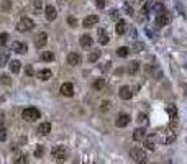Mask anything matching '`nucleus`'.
Segmentation results:
<instances>
[{
  "instance_id": "c9c22d12",
  "label": "nucleus",
  "mask_w": 187,
  "mask_h": 164,
  "mask_svg": "<svg viewBox=\"0 0 187 164\" xmlns=\"http://www.w3.org/2000/svg\"><path fill=\"white\" fill-rule=\"evenodd\" d=\"M33 7H35V12L40 13L41 12V7H43V2H41V0H33Z\"/></svg>"
},
{
  "instance_id": "e433bc0d",
  "label": "nucleus",
  "mask_w": 187,
  "mask_h": 164,
  "mask_svg": "<svg viewBox=\"0 0 187 164\" xmlns=\"http://www.w3.org/2000/svg\"><path fill=\"white\" fill-rule=\"evenodd\" d=\"M145 148H146V149H151V151H153V149H154V141L151 140V138L145 140Z\"/></svg>"
},
{
  "instance_id": "6e6552de",
  "label": "nucleus",
  "mask_w": 187,
  "mask_h": 164,
  "mask_svg": "<svg viewBox=\"0 0 187 164\" xmlns=\"http://www.w3.org/2000/svg\"><path fill=\"white\" fill-rule=\"evenodd\" d=\"M81 61H82V58H81V54H79V53L72 51V53L67 54V64H69V66H79Z\"/></svg>"
},
{
  "instance_id": "9b49d317",
  "label": "nucleus",
  "mask_w": 187,
  "mask_h": 164,
  "mask_svg": "<svg viewBox=\"0 0 187 164\" xmlns=\"http://www.w3.org/2000/svg\"><path fill=\"white\" fill-rule=\"evenodd\" d=\"M128 123H130V115H126V113H121V115H118L117 122H115V125H117L118 128H125Z\"/></svg>"
},
{
  "instance_id": "f03ea898",
  "label": "nucleus",
  "mask_w": 187,
  "mask_h": 164,
  "mask_svg": "<svg viewBox=\"0 0 187 164\" xmlns=\"http://www.w3.org/2000/svg\"><path fill=\"white\" fill-rule=\"evenodd\" d=\"M35 28V23H33V20L31 18H20L18 20V23H17V30L18 31H30Z\"/></svg>"
},
{
  "instance_id": "dca6fc26",
  "label": "nucleus",
  "mask_w": 187,
  "mask_h": 164,
  "mask_svg": "<svg viewBox=\"0 0 187 164\" xmlns=\"http://www.w3.org/2000/svg\"><path fill=\"white\" fill-rule=\"evenodd\" d=\"M145 135H146V131H145V128H136V130L133 131V140L135 141H140V140H143L145 138Z\"/></svg>"
},
{
  "instance_id": "c03bdc74",
  "label": "nucleus",
  "mask_w": 187,
  "mask_h": 164,
  "mask_svg": "<svg viewBox=\"0 0 187 164\" xmlns=\"http://www.w3.org/2000/svg\"><path fill=\"white\" fill-rule=\"evenodd\" d=\"M25 72H26V76H30V77H31V76L35 74V71H33L31 66H26V67H25Z\"/></svg>"
},
{
  "instance_id": "37998d69",
  "label": "nucleus",
  "mask_w": 187,
  "mask_h": 164,
  "mask_svg": "<svg viewBox=\"0 0 187 164\" xmlns=\"http://www.w3.org/2000/svg\"><path fill=\"white\" fill-rule=\"evenodd\" d=\"M67 23H69L71 26H72V28H74V26L77 25V20H76L74 17H67Z\"/></svg>"
},
{
  "instance_id": "cd10ccee",
  "label": "nucleus",
  "mask_w": 187,
  "mask_h": 164,
  "mask_svg": "<svg viewBox=\"0 0 187 164\" xmlns=\"http://www.w3.org/2000/svg\"><path fill=\"white\" fill-rule=\"evenodd\" d=\"M104 85H105V81H104V79H97L95 82L92 84V87L95 89V90H102V89H104Z\"/></svg>"
},
{
  "instance_id": "09e8293b",
  "label": "nucleus",
  "mask_w": 187,
  "mask_h": 164,
  "mask_svg": "<svg viewBox=\"0 0 187 164\" xmlns=\"http://www.w3.org/2000/svg\"><path fill=\"white\" fill-rule=\"evenodd\" d=\"M3 123V112H0V125Z\"/></svg>"
},
{
  "instance_id": "f704fd0d",
  "label": "nucleus",
  "mask_w": 187,
  "mask_h": 164,
  "mask_svg": "<svg viewBox=\"0 0 187 164\" xmlns=\"http://www.w3.org/2000/svg\"><path fill=\"white\" fill-rule=\"evenodd\" d=\"M8 43V33H0V46H5Z\"/></svg>"
},
{
  "instance_id": "ea45409f",
  "label": "nucleus",
  "mask_w": 187,
  "mask_h": 164,
  "mask_svg": "<svg viewBox=\"0 0 187 164\" xmlns=\"http://www.w3.org/2000/svg\"><path fill=\"white\" fill-rule=\"evenodd\" d=\"M110 105H112L110 102H107V100H105V102H102V105H100V110H102V112H107V110L110 108Z\"/></svg>"
},
{
  "instance_id": "c85d7f7f",
  "label": "nucleus",
  "mask_w": 187,
  "mask_h": 164,
  "mask_svg": "<svg viewBox=\"0 0 187 164\" xmlns=\"http://www.w3.org/2000/svg\"><path fill=\"white\" fill-rule=\"evenodd\" d=\"M143 49H145V45H143L141 41H135V43H133V51H135V53H141Z\"/></svg>"
},
{
  "instance_id": "393cba45",
  "label": "nucleus",
  "mask_w": 187,
  "mask_h": 164,
  "mask_svg": "<svg viewBox=\"0 0 187 164\" xmlns=\"http://www.w3.org/2000/svg\"><path fill=\"white\" fill-rule=\"evenodd\" d=\"M126 23H125V21L123 20H118V23H117V33L118 34H123L125 31H126Z\"/></svg>"
},
{
  "instance_id": "4468645a",
  "label": "nucleus",
  "mask_w": 187,
  "mask_h": 164,
  "mask_svg": "<svg viewBox=\"0 0 187 164\" xmlns=\"http://www.w3.org/2000/svg\"><path fill=\"white\" fill-rule=\"evenodd\" d=\"M79 43H81V46H82L84 49H87V48L92 46V38L89 36V34H82L81 40H79Z\"/></svg>"
},
{
  "instance_id": "72a5a7b5",
  "label": "nucleus",
  "mask_w": 187,
  "mask_h": 164,
  "mask_svg": "<svg viewBox=\"0 0 187 164\" xmlns=\"http://www.w3.org/2000/svg\"><path fill=\"white\" fill-rule=\"evenodd\" d=\"M168 113H169V117L172 118V117H177V108H176V107L174 105H168Z\"/></svg>"
},
{
  "instance_id": "2eb2a0df",
  "label": "nucleus",
  "mask_w": 187,
  "mask_h": 164,
  "mask_svg": "<svg viewBox=\"0 0 187 164\" xmlns=\"http://www.w3.org/2000/svg\"><path fill=\"white\" fill-rule=\"evenodd\" d=\"M174 141H176V133L172 130H169V133L163 136V143L164 145H171V143H174Z\"/></svg>"
},
{
  "instance_id": "0eeeda50",
  "label": "nucleus",
  "mask_w": 187,
  "mask_h": 164,
  "mask_svg": "<svg viewBox=\"0 0 187 164\" xmlns=\"http://www.w3.org/2000/svg\"><path fill=\"white\" fill-rule=\"evenodd\" d=\"M61 94L64 97H72L74 95V85L71 84V82H64L61 85Z\"/></svg>"
},
{
  "instance_id": "c756f323",
  "label": "nucleus",
  "mask_w": 187,
  "mask_h": 164,
  "mask_svg": "<svg viewBox=\"0 0 187 164\" xmlns=\"http://www.w3.org/2000/svg\"><path fill=\"white\" fill-rule=\"evenodd\" d=\"M43 154H45V146L38 145L36 149H35V158H43Z\"/></svg>"
},
{
  "instance_id": "473e14b6",
  "label": "nucleus",
  "mask_w": 187,
  "mask_h": 164,
  "mask_svg": "<svg viewBox=\"0 0 187 164\" xmlns=\"http://www.w3.org/2000/svg\"><path fill=\"white\" fill-rule=\"evenodd\" d=\"M0 82H2L3 85H12V77L7 76V74H2V77H0Z\"/></svg>"
},
{
  "instance_id": "2f4dec72",
  "label": "nucleus",
  "mask_w": 187,
  "mask_h": 164,
  "mask_svg": "<svg viewBox=\"0 0 187 164\" xmlns=\"http://www.w3.org/2000/svg\"><path fill=\"white\" fill-rule=\"evenodd\" d=\"M123 12L126 13L128 17H133V15H135V12H133V8H131L130 3H123Z\"/></svg>"
},
{
  "instance_id": "49530a36",
  "label": "nucleus",
  "mask_w": 187,
  "mask_h": 164,
  "mask_svg": "<svg viewBox=\"0 0 187 164\" xmlns=\"http://www.w3.org/2000/svg\"><path fill=\"white\" fill-rule=\"evenodd\" d=\"M112 66V62L109 61V62H105V66H104V71H109V67Z\"/></svg>"
},
{
  "instance_id": "de8ad7c7",
  "label": "nucleus",
  "mask_w": 187,
  "mask_h": 164,
  "mask_svg": "<svg viewBox=\"0 0 187 164\" xmlns=\"http://www.w3.org/2000/svg\"><path fill=\"white\" fill-rule=\"evenodd\" d=\"M2 8H10V2H3V5H2Z\"/></svg>"
},
{
  "instance_id": "aec40b11",
  "label": "nucleus",
  "mask_w": 187,
  "mask_h": 164,
  "mask_svg": "<svg viewBox=\"0 0 187 164\" xmlns=\"http://www.w3.org/2000/svg\"><path fill=\"white\" fill-rule=\"evenodd\" d=\"M38 131H40V135H49V131H51V123L49 122L41 123L40 128H38Z\"/></svg>"
},
{
  "instance_id": "4be33fe9",
  "label": "nucleus",
  "mask_w": 187,
  "mask_h": 164,
  "mask_svg": "<svg viewBox=\"0 0 187 164\" xmlns=\"http://www.w3.org/2000/svg\"><path fill=\"white\" fill-rule=\"evenodd\" d=\"M136 122H138L141 126H146V125L149 123L148 115H146V113H138V117H136Z\"/></svg>"
},
{
  "instance_id": "79ce46f5",
  "label": "nucleus",
  "mask_w": 187,
  "mask_h": 164,
  "mask_svg": "<svg viewBox=\"0 0 187 164\" xmlns=\"http://www.w3.org/2000/svg\"><path fill=\"white\" fill-rule=\"evenodd\" d=\"M13 162H15V164H18V162L25 164V162H26V158H25V156H17V158L13 159Z\"/></svg>"
},
{
  "instance_id": "1a4fd4ad",
  "label": "nucleus",
  "mask_w": 187,
  "mask_h": 164,
  "mask_svg": "<svg viewBox=\"0 0 187 164\" xmlns=\"http://www.w3.org/2000/svg\"><path fill=\"white\" fill-rule=\"evenodd\" d=\"M169 21H171L169 15H168L166 12H163V13H159V15H158L156 25H158V26H166V25H169Z\"/></svg>"
},
{
  "instance_id": "b1692460",
  "label": "nucleus",
  "mask_w": 187,
  "mask_h": 164,
  "mask_svg": "<svg viewBox=\"0 0 187 164\" xmlns=\"http://www.w3.org/2000/svg\"><path fill=\"white\" fill-rule=\"evenodd\" d=\"M20 69H21V62L20 61H12L10 62V71H12L13 74H18Z\"/></svg>"
},
{
  "instance_id": "f8f14e48",
  "label": "nucleus",
  "mask_w": 187,
  "mask_h": 164,
  "mask_svg": "<svg viewBox=\"0 0 187 164\" xmlns=\"http://www.w3.org/2000/svg\"><path fill=\"white\" fill-rule=\"evenodd\" d=\"M12 49L15 53H18V54H26V51H28V46L25 45V43H20V41H17V43H13L12 45Z\"/></svg>"
},
{
  "instance_id": "6ab92c4d",
  "label": "nucleus",
  "mask_w": 187,
  "mask_h": 164,
  "mask_svg": "<svg viewBox=\"0 0 187 164\" xmlns=\"http://www.w3.org/2000/svg\"><path fill=\"white\" fill-rule=\"evenodd\" d=\"M51 76H53V72L49 69H41L38 72V77L41 81H49V79H51Z\"/></svg>"
},
{
  "instance_id": "4c0bfd02",
  "label": "nucleus",
  "mask_w": 187,
  "mask_h": 164,
  "mask_svg": "<svg viewBox=\"0 0 187 164\" xmlns=\"http://www.w3.org/2000/svg\"><path fill=\"white\" fill-rule=\"evenodd\" d=\"M149 10H151V3H145V5H143V8H141V13H143V17H146Z\"/></svg>"
},
{
  "instance_id": "f257e3e1",
  "label": "nucleus",
  "mask_w": 187,
  "mask_h": 164,
  "mask_svg": "<svg viewBox=\"0 0 187 164\" xmlns=\"http://www.w3.org/2000/svg\"><path fill=\"white\" fill-rule=\"evenodd\" d=\"M41 117V113L38 108H33V107H28L21 112V118L26 120V122H36V120Z\"/></svg>"
},
{
  "instance_id": "a878e982",
  "label": "nucleus",
  "mask_w": 187,
  "mask_h": 164,
  "mask_svg": "<svg viewBox=\"0 0 187 164\" xmlns=\"http://www.w3.org/2000/svg\"><path fill=\"white\" fill-rule=\"evenodd\" d=\"M117 54L120 56V58H126V56L130 54V49H128L126 46H121V48L117 49Z\"/></svg>"
},
{
  "instance_id": "39448f33",
  "label": "nucleus",
  "mask_w": 187,
  "mask_h": 164,
  "mask_svg": "<svg viewBox=\"0 0 187 164\" xmlns=\"http://www.w3.org/2000/svg\"><path fill=\"white\" fill-rule=\"evenodd\" d=\"M48 43V33L46 31H41L36 34V38H35V46L36 48H45Z\"/></svg>"
},
{
  "instance_id": "a18cd8bd",
  "label": "nucleus",
  "mask_w": 187,
  "mask_h": 164,
  "mask_svg": "<svg viewBox=\"0 0 187 164\" xmlns=\"http://www.w3.org/2000/svg\"><path fill=\"white\" fill-rule=\"evenodd\" d=\"M95 3H97L99 8H104V7H105V0H95Z\"/></svg>"
},
{
  "instance_id": "8fccbe9b",
  "label": "nucleus",
  "mask_w": 187,
  "mask_h": 164,
  "mask_svg": "<svg viewBox=\"0 0 187 164\" xmlns=\"http://www.w3.org/2000/svg\"><path fill=\"white\" fill-rule=\"evenodd\" d=\"M136 2H143V0H136Z\"/></svg>"
},
{
  "instance_id": "20e7f679",
  "label": "nucleus",
  "mask_w": 187,
  "mask_h": 164,
  "mask_svg": "<svg viewBox=\"0 0 187 164\" xmlns=\"http://www.w3.org/2000/svg\"><path fill=\"white\" fill-rule=\"evenodd\" d=\"M51 154H53V158L56 161H64V159L67 158V149L64 148V146H54Z\"/></svg>"
},
{
  "instance_id": "3c124183",
  "label": "nucleus",
  "mask_w": 187,
  "mask_h": 164,
  "mask_svg": "<svg viewBox=\"0 0 187 164\" xmlns=\"http://www.w3.org/2000/svg\"><path fill=\"white\" fill-rule=\"evenodd\" d=\"M66 2H67V0H66Z\"/></svg>"
},
{
  "instance_id": "7c9ffc66",
  "label": "nucleus",
  "mask_w": 187,
  "mask_h": 164,
  "mask_svg": "<svg viewBox=\"0 0 187 164\" xmlns=\"http://www.w3.org/2000/svg\"><path fill=\"white\" fill-rule=\"evenodd\" d=\"M99 58H100V51H92L87 59H89V62H95V61H99Z\"/></svg>"
},
{
  "instance_id": "5701e85b",
  "label": "nucleus",
  "mask_w": 187,
  "mask_h": 164,
  "mask_svg": "<svg viewBox=\"0 0 187 164\" xmlns=\"http://www.w3.org/2000/svg\"><path fill=\"white\" fill-rule=\"evenodd\" d=\"M8 59H10V53H7V51L0 53V67L7 66V62H8Z\"/></svg>"
},
{
  "instance_id": "58836bf2",
  "label": "nucleus",
  "mask_w": 187,
  "mask_h": 164,
  "mask_svg": "<svg viewBox=\"0 0 187 164\" xmlns=\"http://www.w3.org/2000/svg\"><path fill=\"white\" fill-rule=\"evenodd\" d=\"M7 140V130L3 126H0V141H5Z\"/></svg>"
},
{
  "instance_id": "bb28decb",
  "label": "nucleus",
  "mask_w": 187,
  "mask_h": 164,
  "mask_svg": "<svg viewBox=\"0 0 187 164\" xmlns=\"http://www.w3.org/2000/svg\"><path fill=\"white\" fill-rule=\"evenodd\" d=\"M53 59H54V54L51 51H46V53L41 54V61H45V62H49V61H53Z\"/></svg>"
},
{
  "instance_id": "f3484780",
  "label": "nucleus",
  "mask_w": 187,
  "mask_h": 164,
  "mask_svg": "<svg viewBox=\"0 0 187 164\" xmlns=\"http://www.w3.org/2000/svg\"><path fill=\"white\" fill-rule=\"evenodd\" d=\"M151 10H153V13H156V15H159V13L166 12V8H164V3H161V2L153 3V5H151Z\"/></svg>"
},
{
  "instance_id": "7ed1b4c3",
  "label": "nucleus",
  "mask_w": 187,
  "mask_h": 164,
  "mask_svg": "<svg viewBox=\"0 0 187 164\" xmlns=\"http://www.w3.org/2000/svg\"><path fill=\"white\" fill-rule=\"evenodd\" d=\"M130 156L135 162H146V153L141 148H133L130 151Z\"/></svg>"
},
{
  "instance_id": "a19ab883",
  "label": "nucleus",
  "mask_w": 187,
  "mask_h": 164,
  "mask_svg": "<svg viewBox=\"0 0 187 164\" xmlns=\"http://www.w3.org/2000/svg\"><path fill=\"white\" fill-rule=\"evenodd\" d=\"M110 18H112V20H118V18H120V12H118V10H112V12H110Z\"/></svg>"
},
{
  "instance_id": "9d476101",
  "label": "nucleus",
  "mask_w": 187,
  "mask_h": 164,
  "mask_svg": "<svg viewBox=\"0 0 187 164\" xmlns=\"http://www.w3.org/2000/svg\"><path fill=\"white\" fill-rule=\"evenodd\" d=\"M99 23V17L97 15H89V17H85L84 21H82V25L85 28H92V26H95Z\"/></svg>"
},
{
  "instance_id": "412c9836",
  "label": "nucleus",
  "mask_w": 187,
  "mask_h": 164,
  "mask_svg": "<svg viewBox=\"0 0 187 164\" xmlns=\"http://www.w3.org/2000/svg\"><path fill=\"white\" fill-rule=\"evenodd\" d=\"M138 69H140V62L138 61H133V62H130V66H128V74L135 76L136 72H138Z\"/></svg>"
},
{
  "instance_id": "423d86ee",
  "label": "nucleus",
  "mask_w": 187,
  "mask_h": 164,
  "mask_svg": "<svg viewBox=\"0 0 187 164\" xmlns=\"http://www.w3.org/2000/svg\"><path fill=\"white\" fill-rule=\"evenodd\" d=\"M118 95H120L121 100H130V98L133 97V92H131V89L128 87V85H121L120 90H118Z\"/></svg>"
},
{
  "instance_id": "a211bd4d",
  "label": "nucleus",
  "mask_w": 187,
  "mask_h": 164,
  "mask_svg": "<svg viewBox=\"0 0 187 164\" xmlns=\"http://www.w3.org/2000/svg\"><path fill=\"white\" fill-rule=\"evenodd\" d=\"M109 41H110V38L107 36V33L102 30V28H100V30H99V43L105 46V45H109Z\"/></svg>"
},
{
  "instance_id": "ddd939ff",
  "label": "nucleus",
  "mask_w": 187,
  "mask_h": 164,
  "mask_svg": "<svg viewBox=\"0 0 187 164\" xmlns=\"http://www.w3.org/2000/svg\"><path fill=\"white\" fill-rule=\"evenodd\" d=\"M45 15H46V20L53 21V20H56V17H57V12H56V8H54L53 5H46V8H45Z\"/></svg>"
}]
</instances>
